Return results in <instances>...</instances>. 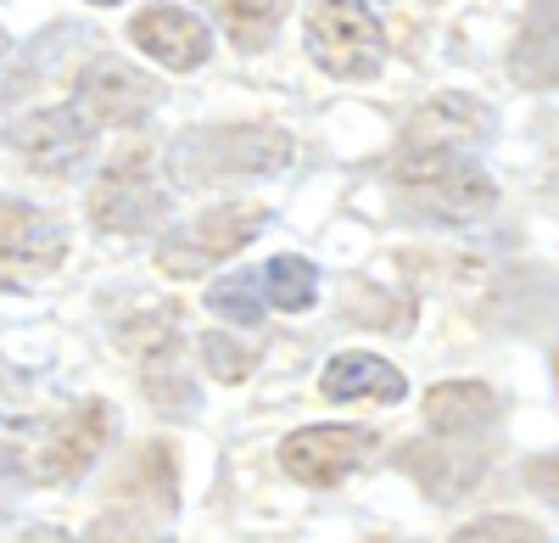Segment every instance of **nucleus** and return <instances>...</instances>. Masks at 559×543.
<instances>
[{"mask_svg": "<svg viewBox=\"0 0 559 543\" xmlns=\"http://www.w3.org/2000/svg\"><path fill=\"white\" fill-rule=\"evenodd\" d=\"M157 102H163L157 79L134 73V68L118 62V57H96V62H90V68L79 73V96H73V107H79V118H84L90 129L140 123Z\"/></svg>", "mask_w": 559, "mask_h": 543, "instance_id": "nucleus-8", "label": "nucleus"}, {"mask_svg": "<svg viewBox=\"0 0 559 543\" xmlns=\"http://www.w3.org/2000/svg\"><path fill=\"white\" fill-rule=\"evenodd\" d=\"M292 163V141L269 123H236V129H197L174 152V174L185 186H213L236 174H274Z\"/></svg>", "mask_w": 559, "mask_h": 543, "instance_id": "nucleus-2", "label": "nucleus"}, {"mask_svg": "<svg viewBox=\"0 0 559 543\" xmlns=\"http://www.w3.org/2000/svg\"><path fill=\"white\" fill-rule=\"evenodd\" d=\"M263 224H269V208H258V202H224V208L202 213L191 231H179L174 241H163L157 247V269H163V275H174V281L202 275V269L236 258L263 231Z\"/></svg>", "mask_w": 559, "mask_h": 543, "instance_id": "nucleus-5", "label": "nucleus"}, {"mask_svg": "<svg viewBox=\"0 0 559 543\" xmlns=\"http://www.w3.org/2000/svg\"><path fill=\"white\" fill-rule=\"evenodd\" d=\"M129 39L146 51L152 62L174 68V73H197L207 57H213V34L197 12L185 7H146L134 23H129Z\"/></svg>", "mask_w": 559, "mask_h": 543, "instance_id": "nucleus-13", "label": "nucleus"}, {"mask_svg": "<svg viewBox=\"0 0 559 543\" xmlns=\"http://www.w3.org/2000/svg\"><path fill=\"white\" fill-rule=\"evenodd\" d=\"M376 455V432L364 426H302L280 442V465L302 487H336Z\"/></svg>", "mask_w": 559, "mask_h": 543, "instance_id": "nucleus-9", "label": "nucleus"}, {"mask_svg": "<svg viewBox=\"0 0 559 543\" xmlns=\"http://www.w3.org/2000/svg\"><path fill=\"white\" fill-rule=\"evenodd\" d=\"M12 146H17L39 174H73V168L90 157V146H96V129H90V123L79 118V107L68 102V107H45V113L12 123Z\"/></svg>", "mask_w": 559, "mask_h": 543, "instance_id": "nucleus-11", "label": "nucleus"}, {"mask_svg": "<svg viewBox=\"0 0 559 543\" xmlns=\"http://www.w3.org/2000/svg\"><path fill=\"white\" fill-rule=\"evenodd\" d=\"M509 68H515L526 90H554V0H537V12L526 17V34L515 39Z\"/></svg>", "mask_w": 559, "mask_h": 543, "instance_id": "nucleus-17", "label": "nucleus"}, {"mask_svg": "<svg viewBox=\"0 0 559 543\" xmlns=\"http://www.w3.org/2000/svg\"><path fill=\"white\" fill-rule=\"evenodd\" d=\"M79 543H146V538H140L129 521H102V527H90Z\"/></svg>", "mask_w": 559, "mask_h": 543, "instance_id": "nucleus-23", "label": "nucleus"}, {"mask_svg": "<svg viewBox=\"0 0 559 543\" xmlns=\"http://www.w3.org/2000/svg\"><path fill=\"white\" fill-rule=\"evenodd\" d=\"M431 499H459L464 487H476L481 471H487V437H419L403 448L397 460Z\"/></svg>", "mask_w": 559, "mask_h": 543, "instance_id": "nucleus-10", "label": "nucleus"}, {"mask_svg": "<svg viewBox=\"0 0 559 543\" xmlns=\"http://www.w3.org/2000/svg\"><path fill=\"white\" fill-rule=\"evenodd\" d=\"M207 308L224 314V320H241V326H263V297H258V269L247 275H224L207 286Z\"/></svg>", "mask_w": 559, "mask_h": 543, "instance_id": "nucleus-20", "label": "nucleus"}, {"mask_svg": "<svg viewBox=\"0 0 559 543\" xmlns=\"http://www.w3.org/2000/svg\"><path fill=\"white\" fill-rule=\"evenodd\" d=\"M123 347L134 353L140 387H146V398L163 415H191L197 410V387H191V376H185V358H179L174 308H157V314H146V320H134L123 331Z\"/></svg>", "mask_w": 559, "mask_h": 543, "instance_id": "nucleus-7", "label": "nucleus"}, {"mask_svg": "<svg viewBox=\"0 0 559 543\" xmlns=\"http://www.w3.org/2000/svg\"><path fill=\"white\" fill-rule=\"evenodd\" d=\"M90 219L112 236H134V231H157L168 219V186L157 174V157L140 146V152H123L90 191Z\"/></svg>", "mask_w": 559, "mask_h": 543, "instance_id": "nucleus-4", "label": "nucleus"}, {"mask_svg": "<svg viewBox=\"0 0 559 543\" xmlns=\"http://www.w3.org/2000/svg\"><path fill=\"white\" fill-rule=\"evenodd\" d=\"M453 543H548L532 521H515V516H487L476 527H464Z\"/></svg>", "mask_w": 559, "mask_h": 543, "instance_id": "nucleus-22", "label": "nucleus"}, {"mask_svg": "<svg viewBox=\"0 0 559 543\" xmlns=\"http://www.w3.org/2000/svg\"><path fill=\"white\" fill-rule=\"evenodd\" d=\"M492 129V118L476 107V102H464V96H442L431 102L426 113H419L403 134V146H464L471 152L481 134Z\"/></svg>", "mask_w": 559, "mask_h": 543, "instance_id": "nucleus-16", "label": "nucleus"}, {"mask_svg": "<svg viewBox=\"0 0 559 543\" xmlns=\"http://www.w3.org/2000/svg\"><path fill=\"white\" fill-rule=\"evenodd\" d=\"M308 57L331 79H376L386 62V28L369 0H319L308 17Z\"/></svg>", "mask_w": 559, "mask_h": 543, "instance_id": "nucleus-3", "label": "nucleus"}, {"mask_svg": "<svg viewBox=\"0 0 559 543\" xmlns=\"http://www.w3.org/2000/svg\"><path fill=\"white\" fill-rule=\"evenodd\" d=\"M0 476H17V460L7 455V448H0Z\"/></svg>", "mask_w": 559, "mask_h": 543, "instance_id": "nucleus-24", "label": "nucleus"}, {"mask_svg": "<svg viewBox=\"0 0 559 543\" xmlns=\"http://www.w3.org/2000/svg\"><path fill=\"white\" fill-rule=\"evenodd\" d=\"M90 7H118V0H90Z\"/></svg>", "mask_w": 559, "mask_h": 543, "instance_id": "nucleus-25", "label": "nucleus"}, {"mask_svg": "<svg viewBox=\"0 0 559 543\" xmlns=\"http://www.w3.org/2000/svg\"><path fill=\"white\" fill-rule=\"evenodd\" d=\"M319 392L331 403H347V398H376V403H403L408 381L376 353H336L319 376Z\"/></svg>", "mask_w": 559, "mask_h": 543, "instance_id": "nucleus-15", "label": "nucleus"}, {"mask_svg": "<svg viewBox=\"0 0 559 543\" xmlns=\"http://www.w3.org/2000/svg\"><path fill=\"white\" fill-rule=\"evenodd\" d=\"M112 437V410L96 398V403H79V410H68L51 432H45L39 442V476L45 482H73L84 476L90 465H96V455L107 448Z\"/></svg>", "mask_w": 559, "mask_h": 543, "instance_id": "nucleus-12", "label": "nucleus"}, {"mask_svg": "<svg viewBox=\"0 0 559 543\" xmlns=\"http://www.w3.org/2000/svg\"><path fill=\"white\" fill-rule=\"evenodd\" d=\"M0 57H7V28H0Z\"/></svg>", "mask_w": 559, "mask_h": 543, "instance_id": "nucleus-26", "label": "nucleus"}, {"mask_svg": "<svg viewBox=\"0 0 559 543\" xmlns=\"http://www.w3.org/2000/svg\"><path fill=\"white\" fill-rule=\"evenodd\" d=\"M202 7L218 12V23L229 28V39H236L241 51H258V45L274 39L280 17L292 12V0H202Z\"/></svg>", "mask_w": 559, "mask_h": 543, "instance_id": "nucleus-19", "label": "nucleus"}, {"mask_svg": "<svg viewBox=\"0 0 559 543\" xmlns=\"http://www.w3.org/2000/svg\"><path fill=\"white\" fill-rule=\"evenodd\" d=\"M397 191L414 213L437 224H471L492 213L498 186L464 146H403L397 152Z\"/></svg>", "mask_w": 559, "mask_h": 543, "instance_id": "nucleus-1", "label": "nucleus"}, {"mask_svg": "<svg viewBox=\"0 0 559 543\" xmlns=\"http://www.w3.org/2000/svg\"><path fill=\"white\" fill-rule=\"evenodd\" d=\"M258 297H263V308L274 303V308H286V314H302V308H313V297H319V275H313V263L308 258H269L263 269H258Z\"/></svg>", "mask_w": 559, "mask_h": 543, "instance_id": "nucleus-18", "label": "nucleus"}, {"mask_svg": "<svg viewBox=\"0 0 559 543\" xmlns=\"http://www.w3.org/2000/svg\"><path fill=\"white\" fill-rule=\"evenodd\" d=\"M68 258V236L51 213L17 197H0V286H34L57 275Z\"/></svg>", "mask_w": 559, "mask_h": 543, "instance_id": "nucleus-6", "label": "nucleus"}, {"mask_svg": "<svg viewBox=\"0 0 559 543\" xmlns=\"http://www.w3.org/2000/svg\"><path fill=\"white\" fill-rule=\"evenodd\" d=\"M202 358H207V370L218 376V381H247L252 376V365H258V353L252 347H236L229 337H202Z\"/></svg>", "mask_w": 559, "mask_h": 543, "instance_id": "nucleus-21", "label": "nucleus"}, {"mask_svg": "<svg viewBox=\"0 0 559 543\" xmlns=\"http://www.w3.org/2000/svg\"><path fill=\"white\" fill-rule=\"evenodd\" d=\"M498 421V398L481 381H448L426 392V426L431 437H487Z\"/></svg>", "mask_w": 559, "mask_h": 543, "instance_id": "nucleus-14", "label": "nucleus"}]
</instances>
